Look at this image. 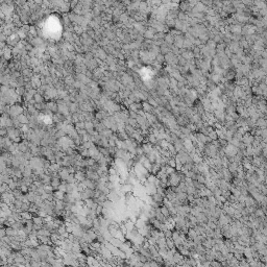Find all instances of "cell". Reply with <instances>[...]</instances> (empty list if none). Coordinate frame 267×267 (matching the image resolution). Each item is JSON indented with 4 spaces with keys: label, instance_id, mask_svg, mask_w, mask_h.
Instances as JSON below:
<instances>
[{
    "label": "cell",
    "instance_id": "1",
    "mask_svg": "<svg viewBox=\"0 0 267 267\" xmlns=\"http://www.w3.org/2000/svg\"><path fill=\"white\" fill-rule=\"evenodd\" d=\"M53 195H54V199H64V197H65V193L59 190L53 192Z\"/></svg>",
    "mask_w": 267,
    "mask_h": 267
},
{
    "label": "cell",
    "instance_id": "2",
    "mask_svg": "<svg viewBox=\"0 0 267 267\" xmlns=\"http://www.w3.org/2000/svg\"><path fill=\"white\" fill-rule=\"evenodd\" d=\"M76 126H77L78 128H86V124H85V123H77Z\"/></svg>",
    "mask_w": 267,
    "mask_h": 267
},
{
    "label": "cell",
    "instance_id": "3",
    "mask_svg": "<svg viewBox=\"0 0 267 267\" xmlns=\"http://www.w3.org/2000/svg\"><path fill=\"white\" fill-rule=\"evenodd\" d=\"M5 132H6L5 129L2 128V129H1V137H5Z\"/></svg>",
    "mask_w": 267,
    "mask_h": 267
}]
</instances>
